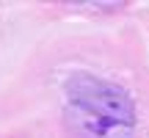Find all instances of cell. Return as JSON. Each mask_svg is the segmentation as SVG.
<instances>
[{"mask_svg":"<svg viewBox=\"0 0 149 138\" xmlns=\"http://www.w3.org/2000/svg\"><path fill=\"white\" fill-rule=\"evenodd\" d=\"M66 94H69V105H80L105 119H113V122H122V124H133L135 119L133 100L122 89H116V86L105 83L100 77L74 75V77L66 80Z\"/></svg>","mask_w":149,"mask_h":138,"instance_id":"cell-1","label":"cell"},{"mask_svg":"<svg viewBox=\"0 0 149 138\" xmlns=\"http://www.w3.org/2000/svg\"><path fill=\"white\" fill-rule=\"evenodd\" d=\"M66 122L77 135L83 138H133V124H122L105 119L100 113H91L80 105H69L66 108Z\"/></svg>","mask_w":149,"mask_h":138,"instance_id":"cell-2","label":"cell"}]
</instances>
